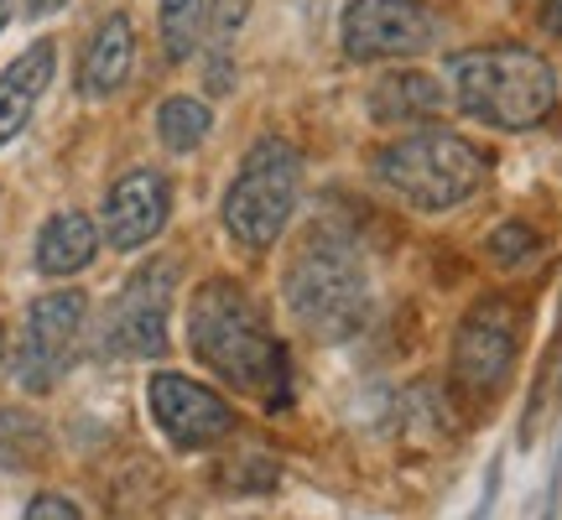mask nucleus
I'll return each mask as SVG.
<instances>
[{"label": "nucleus", "instance_id": "f257e3e1", "mask_svg": "<svg viewBox=\"0 0 562 520\" xmlns=\"http://www.w3.org/2000/svg\"><path fill=\"white\" fill-rule=\"evenodd\" d=\"M188 349L199 354L220 381H229L245 396H261L271 411L292 400V370L286 349L266 328L261 307L245 297L235 281H203L188 302Z\"/></svg>", "mask_w": 562, "mask_h": 520}, {"label": "nucleus", "instance_id": "f03ea898", "mask_svg": "<svg viewBox=\"0 0 562 520\" xmlns=\"http://www.w3.org/2000/svg\"><path fill=\"white\" fill-rule=\"evenodd\" d=\"M448 79H453V100L463 115L495 125V131H531L558 110L552 63L521 42L469 47L448 63Z\"/></svg>", "mask_w": 562, "mask_h": 520}, {"label": "nucleus", "instance_id": "7ed1b4c3", "mask_svg": "<svg viewBox=\"0 0 562 520\" xmlns=\"http://www.w3.org/2000/svg\"><path fill=\"white\" fill-rule=\"evenodd\" d=\"M281 292H286L292 318L323 343L360 334L364 313H370V281H364L360 256H355V245L328 235V229H313L297 245Z\"/></svg>", "mask_w": 562, "mask_h": 520}, {"label": "nucleus", "instance_id": "20e7f679", "mask_svg": "<svg viewBox=\"0 0 562 520\" xmlns=\"http://www.w3.org/2000/svg\"><path fill=\"white\" fill-rule=\"evenodd\" d=\"M490 157L459 131H417L375 151V178L391 199L422 214H448L480 193Z\"/></svg>", "mask_w": 562, "mask_h": 520}, {"label": "nucleus", "instance_id": "39448f33", "mask_svg": "<svg viewBox=\"0 0 562 520\" xmlns=\"http://www.w3.org/2000/svg\"><path fill=\"white\" fill-rule=\"evenodd\" d=\"M302 193V157L292 140L261 136L245 151L240 172L224 188V229L245 250H266L281 240V229L297 208Z\"/></svg>", "mask_w": 562, "mask_h": 520}, {"label": "nucleus", "instance_id": "423d86ee", "mask_svg": "<svg viewBox=\"0 0 562 520\" xmlns=\"http://www.w3.org/2000/svg\"><path fill=\"white\" fill-rule=\"evenodd\" d=\"M89 323V297L79 286L47 292L26 307V328L16 343V381L32 396H47L53 385L68 375V364L79 360V339Z\"/></svg>", "mask_w": 562, "mask_h": 520}, {"label": "nucleus", "instance_id": "0eeeda50", "mask_svg": "<svg viewBox=\"0 0 562 520\" xmlns=\"http://www.w3.org/2000/svg\"><path fill=\"white\" fill-rule=\"evenodd\" d=\"M172 260H151L121 286L104 318V354L115 360H157L167 354V313H172Z\"/></svg>", "mask_w": 562, "mask_h": 520}, {"label": "nucleus", "instance_id": "6e6552de", "mask_svg": "<svg viewBox=\"0 0 562 520\" xmlns=\"http://www.w3.org/2000/svg\"><path fill=\"white\" fill-rule=\"evenodd\" d=\"M339 37L355 63L417 58V53H427L438 42V16L422 0H349Z\"/></svg>", "mask_w": 562, "mask_h": 520}, {"label": "nucleus", "instance_id": "1a4fd4ad", "mask_svg": "<svg viewBox=\"0 0 562 520\" xmlns=\"http://www.w3.org/2000/svg\"><path fill=\"white\" fill-rule=\"evenodd\" d=\"M521 318L505 297H484L469 307L453 339V385L463 396H495L510 370H516V349H521Z\"/></svg>", "mask_w": 562, "mask_h": 520}, {"label": "nucleus", "instance_id": "9d476101", "mask_svg": "<svg viewBox=\"0 0 562 520\" xmlns=\"http://www.w3.org/2000/svg\"><path fill=\"white\" fill-rule=\"evenodd\" d=\"M146 406H151L157 427L167 432V442L182 448V453L214 448L220 438L235 432L229 400H224L220 391H209V385L188 381V375H172V370L151 375V385H146Z\"/></svg>", "mask_w": 562, "mask_h": 520}, {"label": "nucleus", "instance_id": "9b49d317", "mask_svg": "<svg viewBox=\"0 0 562 520\" xmlns=\"http://www.w3.org/2000/svg\"><path fill=\"white\" fill-rule=\"evenodd\" d=\"M167 214H172V182L157 167H136L125 172L110 199H104V245L110 250H140L151 245L167 229Z\"/></svg>", "mask_w": 562, "mask_h": 520}, {"label": "nucleus", "instance_id": "f8f14e48", "mask_svg": "<svg viewBox=\"0 0 562 520\" xmlns=\"http://www.w3.org/2000/svg\"><path fill=\"white\" fill-rule=\"evenodd\" d=\"M131 63H136V26L125 11L100 21V32L89 37L79 58V94L83 100H110L121 94L125 79H131Z\"/></svg>", "mask_w": 562, "mask_h": 520}, {"label": "nucleus", "instance_id": "ddd939ff", "mask_svg": "<svg viewBox=\"0 0 562 520\" xmlns=\"http://www.w3.org/2000/svg\"><path fill=\"white\" fill-rule=\"evenodd\" d=\"M53 74H58V47H53V42H32V47L0 74V146H11V140L26 131V121H32L37 100L47 94Z\"/></svg>", "mask_w": 562, "mask_h": 520}, {"label": "nucleus", "instance_id": "4468645a", "mask_svg": "<svg viewBox=\"0 0 562 520\" xmlns=\"http://www.w3.org/2000/svg\"><path fill=\"white\" fill-rule=\"evenodd\" d=\"M100 256V229L83 208H58L37 229V271L42 276H79Z\"/></svg>", "mask_w": 562, "mask_h": 520}, {"label": "nucleus", "instance_id": "2eb2a0df", "mask_svg": "<svg viewBox=\"0 0 562 520\" xmlns=\"http://www.w3.org/2000/svg\"><path fill=\"white\" fill-rule=\"evenodd\" d=\"M432 110H442V89L427 79V74H391V79H381L375 94H370V115L385 125L427 121Z\"/></svg>", "mask_w": 562, "mask_h": 520}, {"label": "nucleus", "instance_id": "dca6fc26", "mask_svg": "<svg viewBox=\"0 0 562 520\" xmlns=\"http://www.w3.org/2000/svg\"><path fill=\"white\" fill-rule=\"evenodd\" d=\"M214 131V115H209V104L193 100V94H172V100H161L157 110V136L167 151H193L203 146Z\"/></svg>", "mask_w": 562, "mask_h": 520}, {"label": "nucleus", "instance_id": "f3484780", "mask_svg": "<svg viewBox=\"0 0 562 520\" xmlns=\"http://www.w3.org/2000/svg\"><path fill=\"white\" fill-rule=\"evenodd\" d=\"M161 47L172 63H188L199 53L203 26H209V0H161Z\"/></svg>", "mask_w": 562, "mask_h": 520}, {"label": "nucleus", "instance_id": "a211bd4d", "mask_svg": "<svg viewBox=\"0 0 562 520\" xmlns=\"http://www.w3.org/2000/svg\"><path fill=\"white\" fill-rule=\"evenodd\" d=\"M47 459V427L32 411H0V468H37Z\"/></svg>", "mask_w": 562, "mask_h": 520}, {"label": "nucleus", "instance_id": "6ab92c4d", "mask_svg": "<svg viewBox=\"0 0 562 520\" xmlns=\"http://www.w3.org/2000/svg\"><path fill=\"white\" fill-rule=\"evenodd\" d=\"M537 250H542V235H537L531 224H501V229L490 235V260H495V265H505V271L526 265Z\"/></svg>", "mask_w": 562, "mask_h": 520}, {"label": "nucleus", "instance_id": "aec40b11", "mask_svg": "<svg viewBox=\"0 0 562 520\" xmlns=\"http://www.w3.org/2000/svg\"><path fill=\"white\" fill-rule=\"evenodd\" d=\"M245 16H250V0H209V26H203V37L214 42V58L229 53V42H235V32L245 26Z\"/></svg>", "mask_w": 562, "mask_h": 520}, {"label": "nucleus", "instance_id": "412c9836", "mask_svg": "<svg viewBox=\"0 0 562 520\" xmlns=\"http://www.w3.org/2000/svg\"><path fill=\"white\" fill-rule=\"evenodd\" d=\"M26 520H83V510L68 495H37L26 505Z\"/></svg>", "mask_w": 562, "mask_h": 520}, {"label": "nucleus", "instance_id": "4be33fe9", "mask_svg": "<svg viewBox=\"0 0 562 520\" xmlns=\"http://www.w3.org/2000/svg\"><path fill=\"white\" fill-rule=\"evenodd\" d=\"M542 32L562 37V0H547V5H542Z\"/></svg>", "mask_w": 562, "mask_h": 520}, {"label": "nucleus", "instance_id": "5701e85b", "mask_svg": "<svg viewBox=\"0 0 562 520\" xmlns=\"http://www.w3.org/2000/svg\"><path fill=\"white\" fill-rule=\"evenodd\" d=\"M63 5H68V0H26V16H53Z\"/></svg>", "mask_w": 562, "mask_h": 520}, {"label": "nucleus", "instance_id": "b1692460", "mask_svg": "<svg viewBox=\"0 0 562 520\" xmlns=\"http://www.w3.org/2000/svg\"><path fill=\"white\" fill-rule=\"evenodd\" d=\"M5 21H11V5H5V0H0V32H5Z\"/></svg>", "mask_w": 562, "mask_h": 520}, {"label": "nucleus", "instance_id": "393cba45", "mask_svg": "<svg viewBox=\"0 0 562 520\" xmlns=\"http://www.w3.org/2000/svg\"><path fill=\"white\" fill-rule=\"evenodd\" d=\"M0 364H5V334H0Z\"/></svg>", "mask_w": 562, "mask_h": 520}]
</instances>
